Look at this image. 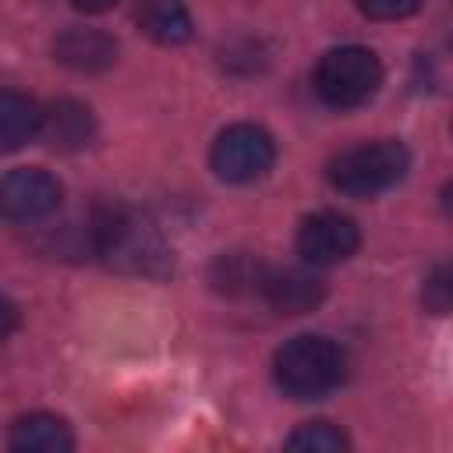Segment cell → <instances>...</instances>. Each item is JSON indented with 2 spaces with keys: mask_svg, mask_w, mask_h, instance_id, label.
Segmentation results:
<instances>
[{
  "mask_svg": "<svg viewBox=\"0 0 453 453\" xmlns=\"http://www.w3.org/2000/svg\"><path fill=\"white\" fill-rule=\"evenodd\" d=\"M92 251L120 273L156 276L170 265V248L163 234L145 216L127 209H106L92 219Z\"/></svg>",
  "mask_w": 453,
  "mask_h": 453,
  "instance_id": "6da1fadb",
  "label": "cell"
},
{
  "mask_svg": "<svg viewBox=\"0 0 453 453\" xmlns=\"http://www.w3.org/2000/svg\"><path fill=\"white\" fill-rule=\"evenodd\" d=\"M347 375V354L315 333H301L287 340L273 357V379L290 400H322Z\"/></svg>",
  "mask_w": 453,
  "mask_h": 453,
  "instance_id": "7a4b0ae2",
  "label": "cell"
},
{
  "mask_svg": "<svg viewBox=\"0 0 453 453\" xmlns=\"http://www.w3.org/2000/svg\"><path fill=\"white\" fill-rule=\"evenodd\" d=\"M319 99L336 110H354L368 103L382 85V64L365 46H336L322 53L311 78Z\"/></svg>",
  "mask_w": 453,
  "mask_h": 453,
  "instance_id": "3957f363",
  "label": "cell"
},
{
  "mask_svg": "<svg viewBox=\"0 0 453 453\" xmlns=\"http://www.w3.org/2000/svg\"><path fill=\"white\" fill-rule=\"evenodd\" d=\"M407 166H411V152L393 138H379V142H365V145L340 152L329 163V180L343 195L372 198L393 188L407 173Z\"/></svg>",
  "mask_w": 453,
  "mask_h": 453,
  "instance_id": "277c9868",
  "label": "cell"
},
{
  "mask_svg": "<svg viewBox=\"0 0 453 453\" xmlns=\"http://www.w3.org/2000/svg\"><path fill=\"white\" fill-rule=\"evenodd\" d=\"M273 159H276V142L258 124H230L226 131L216 134L209 152L216 177L226 184H251L265 177Z\"/></svg>",
  "mask_w": 453,
  "mask_h": 453,
  "instance_id": "5b68a950",
  "label": "cell"
},
{
  "mask_svg": "<svg viewBox=\"0 0 453 453\" xmlns=\"http://www.w3.org/2000/svg\"><path fill=\"white\" fill-rule=\"evenodd\" d=\"M60 180L42 166H18L0 177V216L7 223H35L57 212L60 205Z\"/></svg>",
  "mask_w": 453,
  "mask_h": 453,
  "instance_id": "8992f818",
  "label": "cell"
},
{
  "mask_svg": "<svg viewBox=\"0 0 453 453\" xmlns=\"http://www.w3.org/2000/svg\"><path fill=\"white\" fill-rule=\"evenodd\" d=\"M361 244L357 223L343 212H311L297 226V251L311 265H336L347 262Z\"/></svg>",
  "mask_w": 453,
  "mask_h": 453,
  "instance_id": "52a82bcc",
  "label": "cell"
},
{
  "mask_svg": "<svg viewBox=\"0 0 453 453\" xmlns=\"http://www.w3.org/2000/svg\"><path fill=\"white\" fill-rule=\"evenodd\" d=\"M258 290L280 315H304L326 294L322 280L308 269H269V273H262Z\"/></svg>",
  "mask_w": 453,
  "mask_h": 453,
  "instance_id": "ba28073f",
  "label": "cell"
},
{
  "mask_svg": "<svg viewBox=\"0 0 453 453\" xmlns=\"http://www.w3.org/2000/svg\"><path fill=\"white\" fill-rule=\"evenodd\" d=\"M53 53L60 64L92 74V71H106L117 60V42L99 28H67L64 35H57Z\"/></svg>",
  "mask_w": 453,
  "mask_h": 453,
  "instance_id": "9c48e42d",
  "label": "cell"
},
{
  "mask_svg": "<svg viewBox=\"0 0 453 453\" xmlns=\"http://www.w3.org/2000/svg\"><path fill=\"white\" fill-rule=\"evenodd\" d=\"M39 134L60 149V152H74V149H85L96 134V120L88 113V106L74 103V99H57L46 113H42V124H39Z\"/></svg>",
  "mask_w": 453,
  "mask_h": 453,
  "instance_id": "30bf717a",
  "label": "cell"
},
{
  "mask_svg": "<svg viewBox=\"0 0 453 453\" xmlns=\"http://www.w3.org/2000/svg\"><path fill=\"white\" fill-rule=\"evenodd\" d=\"M11 449L18 453H67L74 446L71 439V428L57 418V414H21L14 425H11V435H7Z\"/></svg>",
  "mask_w": 453,
  "mask_h": 453,
  "instance_id": "8fae6325",
  "label": "cell"
},
{
  "mask_svg": "<svg viewBox=\"0 0 453 453\" xmlns=\"http://www.w3.org/2000/svg\"><path fill=\"white\" fill-rule=\"evenodd\" d=\"M42 110L32 96L0 88V152H14L39 134Z\"/></svg>",
  "mask_w": 453,
  "mask_h": 453,
  "instance_id": "7c38bea8",
  "label": "cell"
},
{
  "mask_svg": "<svg viewBox=\"0 0 453 453\" xmlns=\"http://www.w3.org/2000/svg\"><path fill=\"white\" fill-rule=\"evenodd\" d=\"M142 32L163 46H180L191 39L195 25H191V14L180 0H142L138 11H134Z\"/></svg>",
  "mask_w": 453,
  "mask_h": 453,
  "instance_id": "4fadbf2b",
  "label": "cell"
},
{
  "mask_svg": "<svg viewBox=\"0 0 453 453\" xmlns=\"http://www.w3.org/2000/svg\"><path fill=\"white\" fill-rule=\"evenodd\" d=\"M287 449H304V453H340L347 449V435L329 425V421H308L297 432L287 435Z\"/></svg>",
  "mask_w": 453,
  "mask_h": 453,
  "instance_id": "5bb4252c",
  "label": "cell"
},
{
  "mask_svg": "<svg viewBox=\"0 0 453 453\" xmlns=\"http://www.w3.org/2000/svg\"><path fill=\"white\" fill-rule=\"evenodd\" d=\"M223 290H230V294H237V290H244V287H258V280H262V269L258 265H251L244 255H226V258H219L216 262V276H212Z\"/></svg>",
  "mask_w": 453,
  "mask_h": 453,
  "instance_id": "9a60e30c",
  "label": "cell"
},
{
  "mask_svg": "<svg viewBox=\"0 0 453 453\" xmlns=\"http://www.w3.org/2000/svg\"><path fill=\"white\" fill-rule=\"evenodd\" d=\"M354 4L372 21H400V18H411L425 0H354Z\"/></svg>",
  "mask_w": 453,
  "mask_h": 453,
  "instance_id": "2e32d148",
  "label": "cell"
},
{
  "mask_svg": "<svg viewBox=\"0 0 453 453\" xmlns=\"http://www.w3.org/2000/svg\"><path fill=\"white\" fill-rule=\"evenodd\" d=\"M425 308H432L435 315H446V308H449V269L446 265H439L428 280H425Z\"/></svg>",
  "mask_w": 453,
  "mask_h": 453,
  "instance_id": "e0dca14e",
  "label": "cell"
},
{
  "mask_svg": "<svg viewBox=\"0 0 453 453\" xmlns=\"http://www.w3.org/2000/svg\"><path fill=\"white\" fill-rule=\"evenodd\" d=\"M18 304L14 301H7V297H0V343L18 329Z\"/></svg>",
  "mask_w": 453,
  "mask_h": 453,
  "instance_id": "ac0fdd59",
  "label": "cell"
},
{
  "mask_svg": "<svg viewBox=\"0 0 453 453\" xmlns=\"http://www.w3.org/2000/svg\"><path fill=\"white\" fill-rule=\"evenodd\" d=\"M78 11H85V14H103V11H110L117 0H71Z\"/></svg>",
  "mask_w": 453,
  "mask_h": 453,
  "instance_id": "d6986e66",
  "label": "cell"
}]
</instances>
